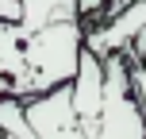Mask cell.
<instances>
[{"label":"cell","mask_w":146,"mask_h":139,"mask_svg":"<svg viewBox=\"0 0 146 139\" xmlns=\"http://www.w3.org/2000/svg\"><path fill=\"white\" fill-rule=\"evenodd\" d=\"M81 50H85V27L81 19H62V23H46L42 31H31L23 39L19 50V77L12 81L15 101H31L42 97L58 85H69L77 73Z\"/></svg>","instance_id":"6da1fadb"},{"label":"cell","mask_w":146,"mask_h":139,"mask_svg":"<svg viewBox=\"0 0 146 139\" xmlns=\"http://www.w3.org/2000/svg\"><path fill=\"white\" fill-rule=\"evenodd\" d=\"M100 104L85 120V139H146V112L131 89V62L123 54H104Z\"/></svg>","instance_id":"7a4b0ae2"},{"label":"cell","mask_w":146,"mask_h":139,"mask_svg":"<svg viewBox=\"0 0 146 139\" xmlns=\"http://www.w3.org/2000/svg\"><path fill=\"white\" fill-rule=\"evenodd\" d=\"M23 120L35 132V139H85V128L69 104V85L23 101Z\"/></svg>","instance_id":"3957f363"},{"label":"cell","mask_w":146,"mask_h":139,"mask_svg":"<svg viewBox=\"0 0 146 139\" xmlns=\"http://www.w3.org/2000/svg\"><path fill=\"white\" fill-rule=\"evenodd\" d=\"M139 35H146V0H131L111 19H104L100 27L85 31V50L100 54V58L104 54H123Z\"/></svg>","instance_id":"277c9868"},{"label":"cell","mask_w":146,"mask_h":139,"mask_svg":"<svg viewBox=\"0 0 146 139\" xmlns=\"http://www.w3.org/2000/svg\"><path fill=\"white\" fill-rule=\"evenodd\" d=\"M23 4V15L15 23L23 39L31 31H42L46 23H62V19H77V0H19Z\"/></svg>","instance_id":"5b68a950"},{"label":"cell","mask_w":146,"mask_h":139,"mask_svg":"<svg viewBox=\"0 0 146 139\" xmlns=\"http://www.w3.org/2000/svg\"><path fill=\"white\" fill-rule=\"evenodd\" d=\"M0 135L35 139V132H31L27 120H23V101H15V97H0Z\"/></svg>","instance_id":"8992f818"},{"label":"cell","mask_w":146,"mask_h":139,"mask_svg":"<svg viewBox=\"0 0 146 139\" xmlns=\"http://www.w3.org/2000/svg\"><path fill=\"white\" fill-rule=\"evenodd\" d=\"M131 89H135V97H139V104L146 112V58L139 62V66H131Z\"/></svg>","instance_id":"52a82bcc"},{"label":"cell","mask_w":146,"mask_h":139,"mask_svg":"<svg viewBox=\"0 0 146 139\" xmlns=\"http://www.w3.org/2000/svg\"><path fill=\"white\" fill-rule=\"evenodd\" d=\"M19 15H23L19 0H0V23H19Z\"/></svg>","instance_id":"ba28073f"},{"label":"cell","mask_w":146,"mask_h":139,"mask_svg":"<svg viewBox=\"0 0 146 139\" xmlns=\"http://www.w3.org/2000/svg\"><path fill=\"white\" fill-rule=\"evenodd\" d=\"M0 139H12V135H0Z\"/></svg>","instance_id":"9c48e42d"}]
</instances>
